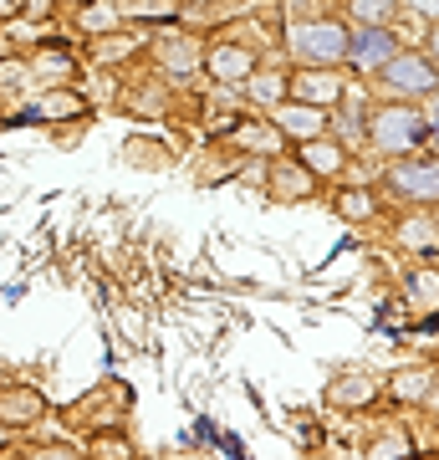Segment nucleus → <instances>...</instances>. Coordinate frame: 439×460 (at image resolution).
<instances>
[{
	"mask_svg": "<svg viewBox=\"0 0 439 460\" xmlns=\"http://www.w3.org/2000/svg\"><path fill=\"white\" fill-rule=\"evenodd\" d=\"M286 47H292L296 62H307V66L347 62V31H342L338 21H307V26H292V31H286Z\"/></svg>",
	"mask_w": 439,
	"mask_h": 460,
	"instance_id": "f257e3e1",
	"label": "nucleus"
},
{
	"mask_svg": "<svg viewBox=\"0 0 439 460\" xmlns=\"http://www.w3.org/2000/svg\"><path fill=\"white\" fill-rule=\"evenodd\" d=\"M429 133V123H424L414 108H383V113L373 118V144L383 148V154H404V148H414Z\"/></svg>",
	"mask_w": 439,
	"mask_h": 460,
	"instance_id": "f03ea898",
	"label": "nucleus"
},
{
	"mask_svg": "<svg viewBox=\"0 0 439 460\" xmlns=\"http://www.w3.org/2000/svg\"><path fill=\"white\" fill-rule=\"evenodd\" d=\"M347 57L363 66V72H378V66L393 57V36L383 26H368L363 36H347Z\"/></svg>",
	"mask_w": 439,
	"mask_h": 460,
	"instance_id": "7ed1b4c3",
	"label": "nucleus"
},
{
	"mask_svg": "<svg viewBox=\"0 0 439 460\" xmlns=\"http://www.w3.org/2000/svg\"><path fill=\"white\" fill-rule=\"evenodd\" d=\"M378 72H383V83H393V87H408V93H429V87H435V66L429 62H419V57H399V51H393L389 62L378 66Z\"/></svg>",
	"mask_w": 439,
	"mask_h": 460,
	"instance_id": "20e7f679",
	"label": "nucleus"
},
{
	"mask_svg": "<svg viewBox=\"0 0 439 460\" xmlns=\"http://www.w3.org/2000/svg\"><path fill=\"white\" fill-rule=\"evenodd\" d=\"M210 72H215V77H225V83H241V77H250V72H256V57H250V51H241V47H220L210 57Z\"/></svg>",
	"mask_w": 439,
	"mask_h": 460,
	"instance_id": "39448f33",
	"label": "nucleus"
},
{
	"mask_svg": "<svg viewBox=\"0 0 439 460\" xmlns=\"http://www.w3.org/2000/svg\"><path fill=\"white\" fill-rule=\"evenodd\" d=\"M277 123L286 133H302V138H312V133H322V108H277Z\"/></svg>",
	"mask_w": 439,
	"mask_h": 460,
	"instance_id": "423d86ee",
	"label": "nucleus"
},
{
	"mask_svg": "<svg viewBox=\"0 0 439 460\" xmlns=\"http://www.w3.org/2000/svg\"><path fill=\"white\" fill-rule=\"evenodd\" d=\"M296 98H307L312 108H322V102L342 98L338 77H327V72H312V77H296Z\"/></svg>",
	"mask_w": 439,
	"mask_h": 460,
	"instance_id": "0eeeda50",
	"label": "nucleus"
},
{
	"mask_svg": "<svg viewBox=\"0 0 439 460\" xmlns=\"http://www.w3.org/2000/svg\"><path fill=\"white\" fill-rule=\"evenodd\" d=\"M393 184H399L404 195H424V199H435V169H429V164H424V169H414V164L393 169Z\"/></svg>",
	"mask_w": 439,
	"mask_h": 460,
	"instance_id": "6e6552de",
	"label": "nucleus"
},
{
	"mask_svg": "<svg viewBox=\"0 0 439 460\" xmlns=\"http://www.w3.org/2000/svg\"><path fill=\"white\" fill-rule=\"evenodd\" d=\"M307 164H312V169H322V174H332V169H342V148L312 144V138H307Z\"/></svg>",
	"mask_w": 439,
	"mask_h": 460,
	"instance_id": "1a4fd4ad",
	"label": "nucleus"
},
{
	"mask_svg": "<svg viewBox=\"0 0 439 460\" xmlns=\"http://www.w3.org/2000/svg\"><path fill=\"white\" fill-rule=\"evenodd\" d=\"M277 180H281V184H277L281 195H302V199L312 195V174H307V169H281Z\"/></svg>",
	"mask_w": 439,
	"mask_h": 460,
	"instance_id": "9d476101",
	"label": "nucleus"
},
{
	"mask_svg": "<svg viewBox=\"0 0 439 460\" xmlns=\"http://www.w3.org/2000/svg\"><path fill=\"white\" fill-rule=\"evenodd\" d=\"M353 11H358V16L368 21V26H378V21H383V16L393 11V0H353Z\"/></svg>",
	"mask_w": 439,
	"mask_h": 460,
	"instance_id": "9b49d317",
	"label": "nucleus"
},
{
	"mask_svg": "<svg viewBox=\"0 0 439 460\" xmlns=\"http://www.w3.org/2000/svg\"><path fill=\"white\" fill-rule=\"evenodd\" d=\"M399 394H404V399L429 394V374H399Z\"/></svg>",
	"mask_w": 439,
	"mask_h": 460,
	"instance_id": "f8f14e48",
	"label": "nucleus"
},
{
	"mask_svg": "<svg viewBox=\"0 0 439 460\" xmlns=\"http://www.w3.org/2000/svg\"><path fill=\"white\" fill-rule=\"evenodd\" d=\"M0 410H5V420H11V414H16V420H26V414H36V410H41V404H36V394H16V404L5 399Z\"/></svg>",
	"mask_w": 439,
	"mask_h": 460,
	"instance_id": "ddd939ff",
	"label": "nucleus"
},
{
	"mask_svg": "<svg viewBox=\"0 0 439 460\" xmlns=\"http://www.w3.org/2000/svg\"><path fill=\"white\" fill-rule=\"evenodd\" d=\"M342 210L358 215V220H363V215H368V195H347V199H342Z\"/></svg>",
	"mask_w": 439,
	"mask_h": 460,
	"instance_id": "4468645a",
	"label": "nucleus"
},
{
	"mask_svg": "<svg viewBox=\"0 0 439 460\" xmlns=\"http://www.w3.org/2000/svg\"><path fill=\"white\" fill-rule=\"evenodd\" d=\"M260 102H277V93H281V83H277V77H260Z\"/></svg>",
	"mask_w": 439,
	"mask_h": 460,
	"instance_id": "2eb2a0df",
	"label": "nucleus"
},
{
	"mask_svg": "<svg viewBox=\"0 0 439 460\" xmlns=\"http://www.w3.org/2000/svg\"><path fill=\"white\" fill-rule=\"evenodd\" d=\"M21 11V0H0V16H16Z\"/></svg>",
	"mask_w": 439,
	"mask_h": 460,
	"instance_id": "dca6fc26",
	"label": "nucleus"
},
{
	"mask_svg": "<svg viewBox=\"0 0 439 460\" xmlns=\"http://www.w3.org/2000/svg\"><path fill=\"white\" fill-rule=\"evenodd\" d=\"M36 460H72V456H66V450H41Z\"/></svg>",
	"mask_w": 439,
	"mask_h": 460,
	"instance_id": "f3484780",
	"label": "nucleus"
},
{
	"mask_svg": "<svg viewBox=\"0 0 439 460\" xmlns=\"http://www.w3.org/2000/svg\"><path fill=\"white\" fill-rule=\"evenodd\" d=\"M414 5H424V16H435V0H414Z\"/></svg>",
	"mask_w": 439,
	"mask_h": 460,
	"instance_id": "a211bd4d",
	"label": "nucleus"
}]
</instances>
